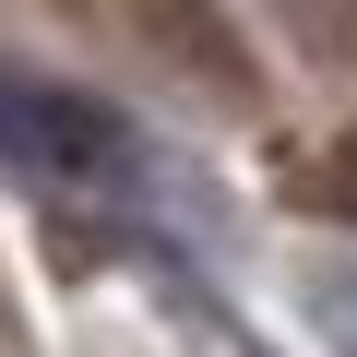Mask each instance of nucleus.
Returning <instances> with one entry per match:
<instances>
[{
  "label": "nucleus",
  "mask_w": 357,
  "mask_h": 357,
  "mask_svg": "<svg viewBox=\"0 0 357 357\" xmlns=\"http://www.w3.org/2000/svg\"><path fill=\"white\" fill-rule=\"evenodd\" d=\"M0 155L36 167V178H72V191H131V178H143L131 131H119L96 96H72V84H24V72H0Z\"/></svg>",
  "instance_id": "f257e3e1"
},
{
  "label": "nucleus",
  "mask_w": 357,
  "mask_h": 357,
  "mask_svg": "<svg viewBox=\"0 0 357 357\" xmlns=\"http://www.w3.org/2000/svg\"><path fill=\"white\" fill-rule=\"evenodd\" d=\"M131 13L155 24V60H178L203 96H238V107L262 96V84H250V60H238V36L215 24V0H131Z\"/></svg>",
  "instance_id": "f03ea898"
},
{
  "label": "nucleus",
  "mask_w": 357,
  "mask_h": 357,
  "mask_svg": "<svg viewBox=\"0 0 357 357\" xmlns=\"http://www.w3.org/2000/svg\"><path fill=\"white\" fill-rule=\"evenodd\" d=\"M310 191H321L333 215H357V131H333V155H321V178H310Z\"/></svg>",
  "instance_id": "7ed1b4c3"
}]
</instances>
